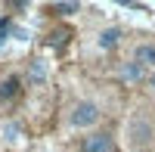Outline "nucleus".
<instances>
[{
    "label": "nucleus",
    "instance_id": "obj_1",
    "mask_svg": "<svg viewBox=\"0 0 155 152\" xmlns=\"http://www.w3.org/2000/svg\"><path fill=\"white\" fill-rule=\"evenodd\" d=\"M99 121V106L90 103V99H81L74 109H71V124L74 127H93Z\"/></svg>",
    "mask_w": 155,
    "mask_h": 152
},
{
    "label": "nucleus",
    "instance_id": "obj_2",
    "mask_svg": "<svg viewBox=\"0 0 155 152\" xmlns=\"http://www.w3.org/2000/svg\"><path fill=\"white\" fill-rule=\"evenodd\" d=\"M130 143L137 146V149H146L149 143H152V124L146 121V118H134L130 121Z\"/></svg>",
    "mask_w": 155,
    "mask_h": 152
},
{
    "label": "nucleus",
    "instance_id": "obj_3",
    "mask_svg": "<svg viewBox=\"0 0 155 152\" xmlns=\"http://www.w3.org/2000/svg\"><path fill=\"white\" fill-rule=\"evenodd\" d=\"M81 152H115V143L109 134H90L81 140Z\"/></svg>",
    "mask_w": 155,
    "mask_h": 152
},
{
    "label": "nucleus",
    "instance_id": "obj_4",
    "mask_svg": "<svg viewBox=\"0 0 155 152\" xmlns=\"http://www.w3.org/2000/svg\"><path fill=\"white\" fill-rule=\"evenodd\" d=\"M118 78L121 81H127V84H140L146 78V68L140 65L137 59H130V62H121V68H118Z\"/></svg>",
    "mask_w": 155,
    "mask_h": 152
},
{
    "label": "nucleus",
    "instance_id": "obj_5",
    "mask_svg": "<svg viewBox=\"0 0 155 152\" xmlns=\"http://www.w3.org/2000/svg\"><path fill=\"white\" fill-rule=\"evenodd\" d=\"M134 59H137L143 68H155V44H140V47L134 50Z\"/></svg>",
    "mask_w": 155,
    "mask_h": 152
},
{
    "label": "nucleus",
    "instance_id": "obj_6",
    "mask_svg": "<svg viewBox=\"0 0 155 152\" xmlns=\"http://www.w3.org/2000/svg\"><path fill=\"white\" fill-rule=\"evenodd\" d=\"M118 44H121V31L118 28H106V31L99 34V47L102 50H115Z\"/></svg>",
    "mask_w": 155,
    "mask_h": 152
},
{
    "label": "nucleus",
    "instance_id": "obj_7",
    "mask_svg": "<svg viewBox=\"0 0 155 152\" xmlns=\"http://www.w3.org/2000/svg\"><path fill=\"white\" fill-rule=\"evenodd\" d=\"M44 78H47V65H44L41 59H34L31 68H28V81L31 84H44Z\"/></svg>",
    "mask_w": 155,
    "mask_h": 152
},
{
    "label": "nucleus",
    "instance_id": "obj_8",
    "mask_svg": "<svg viewBox=\"0 0 155 152\" xmlns=\"http://www.w3.org/2000/svg\"><path fill=\"white\" fill-rule=\"evenodd\" d=\"M16 93H19V78H6L0 84V99H12Z\"/></svg>",
    "mask_w": 155,
    "mask_h": 152
},
{
    "label": "nucleus",
    "instance_id": "obj_9",
    "mask_svg": "<svg viewBox=\"0 0 155 152\" xmlns=\"http://www.w3.org/2000/svg\"><path fill=\"white\" fill-rule=\"evenodd\" d=\"M50 12H56V16H68V12H78V3H53Z\"/></svg>",
    "mask_w": 155,
    "mask_h": 152
},
{
    "label": "nucleus",
    "instance_id": "obj_10",
    "mask_svg": "<svg viewBox=\"0 0 155 152\" xmlns=\"http://www.w3.org/2000/svg\"><path fill=\"white\" fill-rule=\"evenodd\" d=\"M149 87H152V90H155V71L149 74Z\"/></svg>",
    "mask_w": 155,
    "mask_h": 152
}]
</instances>
